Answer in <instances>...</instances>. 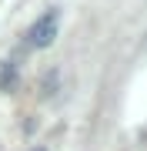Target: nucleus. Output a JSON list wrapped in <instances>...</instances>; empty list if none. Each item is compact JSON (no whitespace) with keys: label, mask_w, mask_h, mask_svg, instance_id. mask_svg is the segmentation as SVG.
<instances>
[{"label":"nucleus","mask_w":147,"mask_h":151,"mask_svg":"<svg viewBox=\"0 0 147 151\" xmlns=\"http://www.w3.org/2000/svg\"><path fill=\"white\" fill-rule=\"evenodd\" d=\"M57 27H60V14H57V10H47L44 17H37V20L30 24V30H27V44H30L33 50L50 47V44L57 40Z\"/></svg>","instance_id":"1"},{"label":"nucleus","mask_w":147,"mask_h":151,"mask_svg":"<svg viewBox=\"0 0 147 151\" xmlns=\"http://www.w3.org/2000/svg\"><path fill=\"white\" fill-rule=\"evenodd\" d=\"M0 84H4V87L13 84V70H10V64H0Z\"/></svg>","instance_id":"2"},{"label":"nucleus","mask_w":147,"mask_h":151,"mask_svg":"<svg viewBox=\"0 0 147 151\" xmlns=\"http://www.w3.org/2000/svg\"><path fill=\"white\" fill-rule=\"evenodd\" d=\"M37 151H44V148H37Z\"/></svg>","instance_id":"3"}]
</instances>
